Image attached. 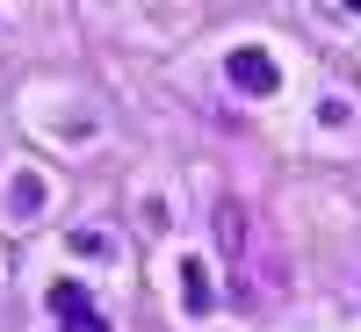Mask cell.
Returning <instances> with one entry per match:
<instances>
[{
    "instance_id": "cell-1",
    "label": "cell",
    "mask_w": 361,
    "mask_h": 332,
    "mask_svg": "<svg viewBox=\"0 0 361 332\" xmlns=\"http://www.w3.org/2000/svg\"><path fill=\"white\" fill-rule=\"evenodd\" d=\"M231 80L246 87V94H275V66H267L260 51H238V58H231Z\"/></svg>"
},
{
    "instance_id": "cell-4",
    "label": "cell",
    "mask_w": 361,
    "mask_h": 332,
    "mask_svg": "<svg viewBox=\"0 0 361 332\" xmlns=\"http://www.w3.org/2000/svg\"><path fill=\"white\" fill-rule=\"evenodd\" d=\"M66 332H109V325H102V318H87V311H73V325H66Z\"/></svg>"
},
{
    "instance_id": "cell-3",
    "label": "cell",
    "mask_w": 361,
    "mask_h": 332,
    "mask_svg": "<svg viewBox=\"0 0 361 332\" xmlns=\"http://www.w3.org/2000/svg\"><path fill=\"white\" fill-rule=\"evenodd\" d=\"M51 304H58V311H66V318H73V311H87V289H73V282H66V289H58V296H51Z\"/></svg>"
},
{
    "instance_id": "cell-5",
    "label": "cell",
    "mask_w": 361,
    "mask_h": 332,
    "mask_svg": "<svg viewBox=\"0 0 361 332\" xmlns=\"http://www.w3.org/2000/svg\"><path fill=\"white\" fill-rule=\"evenodd\" d=\"M347 8H354V15H361V0H347Z\"/></svg>"
},
{
    "instance_id": "cell-2",
    "label": "cell",
    "mask_w": 361,
    "mask_h": 332,
    "mask_svg": "<svg viewBox=\"0 0 361 332\" xmlns=\"http://www.w3.org/2000/svg\"><path fill=\"white\" fill-rule=\"evenodd\" d=\"M180 282H188V311H209V282H202V267H195V260L180 267Z\"/></svg>"
}]
</instances>
